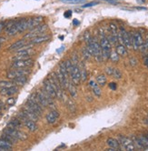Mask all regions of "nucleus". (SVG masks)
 Masks as SVG:
<instances>
[{"mask_svg":"<svg viewBox=\"0 0 148 151\" xmlns=\"http://www.w3.org/2000/svg\"><path fill=\"white\" fill-rule=\"evenodd\" d=\"M50 39V37L49 36H45V35H42V36H39V37H34L32 39H30V44L32 45H38V44H41V43H44V42H46Z\"/></svg>","mask_w":148,"mask_h":151,"instance_id":"nucleus-18","label":"nucleus"},{"mask_svg":"<svg viewBox=\"0 0 148 151\" xmlns=\"http://www.w3.org/2000/svg\"><path fill=\"white\" fill-rule=\"evenodd\" d=\"M12 148V143H10L5 138L0 139V151H7Z\"/></svg>","mask_w":148,"mask_h":151,"instance_id":"nucleus-22","label":"nucleus"},{"mask_svg":"<svg viewBox=\"0 0 148 151\" xmlns=\"http://www.w3.org/2000/svg\"><path fill=\"white\" fill-rule=\"evenodd\" d=\"M18 91V88L16 86H12V87L6 88H1L0 90V95L4 96H11L15 95Z\"/></svg>","mask_w":148,"mask_h":151,"instance_id":"nucleus-14","label":"nucleus"},{"mask_svg":"<svg viewBox=\"0 0 148 151\" xmlns=\"http://www.w3.org/2000/svg\"><path fill=\"white\" fill-rule=\"evenodd\" d=\"M21 121L19 118H13V119H11V121L9 122L8 126L9 127H14V128H17L19 127H21Z\"/></svg>","mask_w":148,"mask_h":151,"instance_id":"nucleus-31","label":"nucleus"},{"mask_svg":"<svg viewBox=\"0 0 148 151\" xmlns=\"http://www.w3.org/2000/svg\"><path fill=\"white\" fill-rule=\"evenodd\" d=\"M26 44H27V43H26V41L25 38L20 39V40L15 42L14 44H12L11 46H10V47H8V50H9V51H14V50L17 51V50H19V49L22 48L23 47H25Z\"/></svg>","mask_w":148,"mask_h":151,"instance_id":"nucleus-16","label":"nucleus"},{"mask_svg":"<svg viewBox=\"0 0 148 151\" xmlns=\"http://www.w3.org/2000/svg\"><path fill=\"white\" fill-rule=\"evenodd\" d=\"M60 114L58 111H56V109L54 110H51L46 116V122L48 124H54L57 119H58V117H59Z\"/></svg>","mask_w":148,"mask_h":151,"instance_id":"nucleus-15","label":"nucleus"},{"mask_svg":"<svg viewBox=\"0 0 148 151\" xmlns=\"http://www.w3.org/2000/svg\"><path fill=\"white\" fill-rule=\"evenodd\" d=\"M58 70L63 74V76H64L65 78H68V75H69V73H68V71H67V69H66V67L65 62H61V63L59 64V69H58Z\"/></svg>","mask_w":148,"mask_h":151,"instance_id":"nucleus-29","label":"nucleus"},{"mask_svg":"<svg viewBox=\"0 0 148 151\" xmlns=\"http://www.w3.org/2000/svg\"><path fill=\"white\" fill-rule=\"evenodd\" d=\"M15 86L13 81H7V80H1L0 81V88H6Z\"/></svg>","mask_w":148,"mask_h":151,"instance_id":"nucleus-32","label":"nucleus"},{"mask_svg":"<svg viewBox=\"0 0 148 151\" xmlns=\"http://www.w3.org/2000/svg\"><path fill=\"white\" fill-rule=\"evenodd\" d=\"M87 77V70L84 69V68H83V69L81 70V81H86Z\"/></svg>","mask_w":148,"mask_h":151,"instance_id":"nucleus-41","label":"nucleus"},{"mask_svg":"<svg viewBox=\"0 0 148 151\" xmlns=\"http://www.w3.org/2000/svg\"><path fill=\"white\" fill-rule=\"evenodd\" d=\"M34 60L31 58L21 59V60H14L11 67L13 68H28L31 66H33Z\"/></svg>","mask_w":148,"mask_h":151,"instance_id":"nucleus-7","label":"nucleus"},{"mask_svg":"<svg viewBox=\"0 0 148 151\" xmlns=\"http://www.w3.org/2000/svg\"><path fill=\"white\" fill-rule=\"evenodd\" d=\"M0 116H1V113H0Z\"/></svg>","mask_w":148,"mask_h":151,"instance_id":"nucleus-58","label":"nucleus"},{"mask_svg":"<svg viewBox=\"0 0 148 151\" xmlns=\"http://www.w3.org/2000/svg\"><path fill=\"white\" fill-rule=\"evenodd\" d=\"M27 19L21 18L18 20V33H23L24 31L27 30Z\"/></svg>","mask_w":148,"mask_h":151,"instance_id":"nucleus-23","label":"nucleus"},{"mask_svg":"<svg viewBox=\"0 0 148 151\" xmlns=\"http://www.w3.org/2000/svg\"><path fill=\"white\" fill-rule=\"evenodd\" d=\"M97 83L100 87H104V86L107 84V77H105L104 74L98 75L97 77Z\"/></svg>","mask_w":148,"mask_h":151,"instance_id":"nucleus-30","label":"nucleus"},{"mask_svg":"<svg viewBox=\"0 0 148 151\" xmlns=\"http://www.w3.org/2000/svg\"><path fill=\"white\" fill-rule=\"evenodd\" d=\"M36 99L37 102L42 106V107H47V106H48L47 99L46 98L45 94L43 93V91H42V90L37 91V92L36 93Z\"/></svg>","mask_w":148,"mask_h":151,"instance_id":"nucleus-12","label":"nucleus"},{"mask_svg":"<svg viewBox=\"0 0 148 151\" xmlns=\"http://www.w3.org/2000/svg\"><path fill=\"white\" fill-rule=\"evenodd\" d=\"M4 41H6V38L3 37H0V44H2Z\"/></svg>","mask_w":148,"mask_h":151,"instance_id":"nucleus-52","label":"nucleus"},{"mask_svg":"<svg viewBox=\"0 0 148 151\" xmlns=\"http://www.w3.org/2000/svg\"><path fill=\"white\" fill-rule=\"evenodd\" d=\"M47 79L49 80V82L51 83V85L53 86V88H55L56 93V98L58 99H62L64 98V94H63V90H62V87H61V84L57 78V76L56 73L55 72H52L49 77L47 78Z\"/></svg>","mask_w":148,"mask_h":151,"instance_id":"nucleus-1","label":"nucleus"},{"mask_svg":"<svg viewBox=\"0 0 148 151\" xmlns=\"http://www.w3.org/2000/svg\"><path fill=\"white\" fill-rule=\"evenodd\" d=\"M66 106H67V109L70 113L72 114H75L76 111H77V105L75 103L73 99H67L66 100Z\"/></svg>","mask_w":148,"mask_h":151,"instance_id":"nucleus-25","label":"nucleus"},{"mask_svg":"<svg viewBox=\"0 0 148 151\" xmlns=\"http://www.w3.org/2000/svg\"><path fill=\"white\" fill-rule=\"evenodd\" d=\"M137 138H138V140L140 141V143L142 144V146H143V147L144 149L148 148V139L146 138L145 136H140V137H138Z\"/></svg>","mask_w":148,"mask_h":151,"instance_id":"nucleus-33","label":"nucleus"},{"mask_svg":"<svg viewBox=\"0 0 148 151\" xmlns=\"http://www.w3.org/2000/svg\"><path fill=\"white\" fill-rule=\"evenodd\" d=\"M60 1L67 4H82L86 2V0H60Z\"/></svg>","mask_w":148,"mask_h":151,"instance_id":"nucleus-35","label":"nucleus"},{"mask_svg":"<svg viewBox=\"0 0 148 151\" xmlns=\"http://www.w3.org/2000/svg\"><path fill=\"white\" fill-rule=\"evenodd\" d=\"M35 51L29 47V48H25V49H19L16 51V56H24V57H26V58H30L32 56V54L34 53Z\"/></svg>","mask_w":148,"mask_h":151,"instance_id":"nucleus-21","label":"nucleus"},{"mask_svg":"<svg viewBox=\"0 0 148 151\" xmlns=\"http://www.w3.org/2000/svg\"><path fill=\"white\" fill-rule=\"evenodd\" d=\"M113 71H114V68H112V67H107V68H105V73L109 76L113 75Z\"/></svg>","mask_w":148,"mask_h":151,"instance_id":"nucleus-44","label":"nucleus"},{"mask_svg":"<svg viewBox=\"0 0 148 151\" xmlns=\"http://www.w3.org/2000/svg\"><path fill=\"white\" fill-rule=\"evenodd\" d=\"M145 137H146V138H147V139H148V133H147V134H146V135H145Z\"/></svg>","mask_w":148,"mask_h":151,"instance_id":"nucleus-55","label":"nucleus"},{"mask_svg":"<svg viewBox=\"0 0 148 151\" xmlns=\"http://www.w3.org/2000/svg\"><path fill=\"white\" fill-rule=\"evenodd\" d=\"M3 106H4V103L1 100H0V107H3Z\"/></svg>","mask_w":148,"mask_h":151,"instance_id":"nucleus-53","label":"nucleus"},{"mask_svg":"<svg viewBox=\"0 0 148 151\" xmlns=\"http://www.w3.org/2000/svg\"><path fill=\"white\" fill-rule=\"evenodd\" d=\"M16 20H10V21H8L7 23H6V26H5V30H6V32L12 27V25L16 22Z\"/></svg>","mask_w":148,"mask_h":151,"instance_id":"nucleus-42","label":"nucleus"},{"mask_svg":"<svg viewBox=\"0 0 148 151\" xmlns=\"http://www.w3.org/2000/svg\"><path fill=\"white\" fill-rule=\"evenodd\" d=\"M144 65H145V66H146V67L148 68V56L144 58Z\"/></svg>","mask_w":148,"mask_h":151,"instance_id":"nucleus-49","label":"nucleus"},{"mask_svg":"<svg viewBox=\"0 0 148 151\" xmlns=\"http://www.w3.org/2000/svg\"><path fill=\"white\" fill-rule=\"evenodd\" d=\"M5 26H6V22L1 21V22H0V33L5 29Z\"/></svg>","mask_w":148,"mask_h":151,"instance_id":"nucleus-47","label":"nucleus"},{"mask_svg":"<svg viewBox=\"0 0 148 151\" xmlns=\"http://www.w3.org/2000/svg\"><path fill=\"white\" fill-rule=\"evenodd\" d=\"M66 89L69 91V94L70 96H72L73 98H76L77 95V88L75 87V84L73 82H68V85L66 87Z\"/></svg>","mask_w":148,"mask_h":151,"instance_id":"nucleus-28","label":"nucleus"},{"mask_svg":"<svg viewBox=\"0 0 148 151\" xmlns=\"http://www.w3.org/2000/svg\"><path fill=\"white\" fill-rule=\"evenodd\" d=\"M107 144L109 147H112V148H114L116 150H119L121 146H120V143L117 139L115 138H113V137H109L107 140Z\"/></svg>","mask_w":148,"mask_h":151,"instance_id":"nucleus-20","label":"nucleus"},{"mask_svg":"<svg viewBox=\"0 0 148 151\" xmlns=\"http://www.w3.org/2000/svg\"><path fill=\"white\" fill-rule=\"evenodd\" d=\"M119 55L116 52H111L109 58L113 61V62H118L119 61Z\"/></svg>","mask_w":148,"mask_h":151,"instance_id":"nucleus-36","label":"nucleus"},{"mask_svg":"<svg viewBox=\"0 0 148 151\" xmlns=\"http://www.w3.org/2000/svg\"><path fill=\"white\" fill-rule=\"evenodd\" d=\"M1 109H2V107H0V113H1Z\"/></svg>","mask_w":148,"mask_h":151,"instance_id":"nucleus-56","label":"nucleus"},{"mask_svg":"<svg viewBox=\"0 0 148 151\" xmlns=\"http://www.w3.org/2000/svg\"><path fill=\"white\" fill-rule=\"evenodd\" d=\"M82 53H83V57H84V59H89V58L92 57V56H91V54L89 53V51L87 50V47H84V48L82 49Z\"/></svg>","mask_w":148,"mask_h":151,"instance_id":"nucleus-39","label":"nucleus"},{"mask_svg":"<svg viewBox=\"0 0 148 151\" xmlns=\"http://www.w3.org/2000/svg\"><path fill=\"white\" fill-rule=\"evenodd\" d=\"M120 32H121V36H122L123 45H124L126 48H131L132 47V41H131L130 34L123 27H121Z\"/></svg>","mask_w":148,"mask_h":151,"instance_id":"nucleus-9","label":"nucleus"},{"mask_svg":"<svg viewBox=\"0 0 148 151\" xmlns=\"http://www.w3.org/2000/svg\"><path fill=\"white\" fill-rule=\"evenodd\" d=\"M65 64H66V69H67L68 73H70V71L72 70V68H74V66H75V64L73 63V61H72L71 59L66 60V61L65 62Z\"/></svg>","mask_w":148,"mask_h":151,"instance_id":"nucleus-37","label":"nucleus"},{"mask_svg":"<svg viewBox=\"0 0 148 151\" xmlns=\"http://www.w3.org/2000/svg\"><path fill=\"white\" fill-rule=\"evenodd\" d=\"M130 37L132 41V47L134 50H138L141 48V47L144 45V39L139 32H134L132 35H130Z\"/></svg>","mask_w":148,"mask_h":151,"instance_id":"nucleus-4","label":"nucleus"},{"mask_svg":"<svg viewBox=\"0 0 148 151\" xmlns=\"http://www.w3.org/2000/svg\"><path fill=\"white\" fill-rule=\"evenodd\" d=\"M64 17L66 18H70L72 17V11H71V10H67V11H66L65 14H64Z\"/></svg>","mask_w":148,"mask_h":151,"instance_id":"nucleus-46","label":"nucleus"},{"mask_svg":"<svg viewBox=\"0 0 148 151\" xmlns=\"http://www.w3.org/2000/svg\"><path fill=\"white\" fill-rule=\"evenodd\" d=\"M6 33L10 37L15 36V35H16V33H18V20H16V22L12 25V27L6 31Z\"/></svg>","mask_w":148,"mask_h":151,"instance_id":"nucleus-26","label":"nucleus"},{"mask_svg":"<svg viewBox=\"0 0 148 151\" xmlns=\"http://www.w3.org/2000/svg\"><path fill=\"white\" fill-rule=\"evenodd\" d=\"M109 88H110L112 90H115L117 87H116V84H115V83H113V82H112V83L109 84Z\"/></svg>","mask_w":148,"mask_h":151,"instance_id":"nucleus-48","label":"nucleus"},{"mask_svg":"<svg viewBox=\"0 0 148 151\" xmlns=\"http://www.w3.org/2000/svg\"><path fill=\"white\" fill-rule=\"evenodd\" d=\"M89 86H90V88H92V91H93L94 95L96 96H97V98H100L101 95H102V92H101V89H100V86L94 80L89 81Z\"/></svg>","mask_w":148,"mask_h":151,"instance_id":"nucleus-17","label":"nucleus"},{"mask_svg":"<svg viewBox=\"0 0 148 151\" xmlns=\"http://www.w3.org/2000/svg\"><path fill=\"white\" fill-rule=\"evenodd\" d=\"M30 69L28 68H14L13 70H10L7 73V78L9 79H15L16 78L21 77V76H27L30 74Z\"/></svg>","mask_w":148,"mask_h":151,"instance_id":"nucleus-5","label":"nucleus"},{"mask_svg":"<svg viewBox=\"0 0 148 151\" xmlns=\"http://www.w3.org/2000/svg\"><path fill=\"white\" fill-rule=\"evenodd\" d=\"M113 77L115 78H117V79H120L122 78V73L121 71L118 69V68H114V71H113Z\"/></svg>","mask_w":148,"mask_h":151,"instance_id":"nucleus-38","label":"nucleus"},{"mask_svg":"<svg viewBox=\"0 0 148 151\" xmlns=\"http://www.w3.org/2000/svg\"><path fill=\"white\" fill-rule=\"evenodd\" d=\"M71 75V80L75 85H79L81 82V70L77 65H75L69 73Z\"/></svg>","mask_w":148,"mask_h":151,"instance_id":"nucleus-8","label":"nucleus"},{"mask_svg":"<svg viewBox=\"0 0 148 151\" xmlns=\"http://www.w3.org/2000/svg\"><path fill=\"white\" fill-rule=\"evenodd\" d=\"M144 122H145V123H146V124L148 125V118H146V119L144 120Z\"/></svg>","mask_w":148,"mask_h":151,"instance_id":"nucleus-54","label":"nucleus"},{"mask_svg":"<svg viewBox=\"0 0 148 151\" xmlns=\"http://www.w3.org/2000/svg\"><path fill=\"white\" fill-rule=\"evenodd\" d=\"M118 141L120 143V146L128 151H134L135 149V146L134 143L133 142V140H131L130 138L126 137H123V136H119L118 137Z\"/></svg>","mask_w":148,"mask_h":151,"instance_id":"nucleus-6","label":"nucleus"},{"mask_svg":"<svg viewBox=\"0 0 148 151\" xmlns=\"http://www.w3.org/2000/svg\"><path fill=\"white\" fill-rule=\"evenodd\" d=\"M73 24L75 25V26H77V25H79V21H78V20H77V19H74Z\"/></svg>","mask_w":148,"mask_h":151,"instance_id":"nucleus-50","label":"nucleus"},{"mask_svg":"<svg viewBox=\"0 0 148 151\" xmlns=\"http://www.w3.org/2000/svg\"><path fill=\"white\" fill-rule=\"evenodd\" d=\"M43 86H44V89L52 96L53 99H56V90L55 88H53V86L51 85V83L49 82V80L46 78L44 80L43 82Z\"/></svg>","mask_w":148,"mask_h":151,"instance_id":"nucleus-13","label":"nucleus"},{"mask_svg":"<svg viewBox=\"0 0 148 151\" xmlns=\"http://www.w3.org/2000/svg\"><path fill=\"white\" fill-rule=\"evenodd\" d=\"M98 2H91V3H88V4H86V5H84L83 7L84 8H86V7H90V6H96L97 5Z\"/></svg>","mask_w":148,"mask_h":151,"instance_id":"nucleus-45","label":"nucleus"},{"mask_svg":"<svg viewBox=\"0 0 148 151\" xmlns=\"http://www.w3.org/2000/svg\"><path fill=\"white\" fill-rule=\"evenodd\" d=\"M84 42L87 43L89 42V41H91V39H92V37H91V35H90V33L88 31H87L86 33H84Z\"/></svg>","mask_w":148,"mask_h":151,"instance_id":"nucleus-40","label":"nucleus"},{"mask_svg":"<svg viewBox=\"0 0 148 151\" xmlns=\"http://www.w3.org/2000/svg\"><path fill=\"white\" fill-rule=\"evenodd\" d=\"M23 122H24L25 126L26 127V128H28L31 132H35V131H36L37 129H38V126H37L36 123L35 121H33V120L28 119V118H27V119H26V120L23 121Z\"/></svg>","mask_w":148,"mask_h":151,"instance_id":"nucleus-19","label":"nucleus"},{"mask_svg":"<svg viewBox=\"0 0 148 151\" xmlns=\"http://www.w3.org/2000/svg\"><path fill=\"white\" fill-rule=\"evenodd\" d=\"M6 104L9 106H12L16 104V99L15 98H9L7 100H6Z\"/></svg>","mask_w":148,"mask_h":151,"instance_id":"nucleus-43","label":"nucleus"},{"mask_svg":"<svg viewBox=\"0 0 148 151\" xmlns=\"http://www.w3.org/2000/svg\"><path fill=\"white\" fill-rule=\"evenodd\" d=\"M48 29V27L47 25L44 24V25H39L37 26L36 27L33 28L32 30H31L28 34H26L24 38L26 40V39H32L34 37H39V36H42L44 35V33Z\"/></svg>","mask_w":148,"mask_h":151,"instance_id":"nucleus-2","label":"nucleus"},{"mask_svg":"<svg viewBox=\"0 0 148 151\" xmlns=\"http://www.w3.org/2000/svg\"><path fill=\"white\" fill-rule=\"evenodd\" d=\"M3 138H5L6 140H7V141H9L10 143H16V141H17V139L16 138V137H14L13 136H11V135H8V134H6V133H4L3 134Z\"/></svg>","mask_w":148,"mask_h":151,"instance_id":"nucleus-34","label":"nucleus"},{"mask_svg":"<svg viewBox=\"0 0 148 151\" xmlns=\"http://www.w3.org/2000/svg\"><path fill=\"white\" fill-rule=\"evenodd\" d=\"M12 81L14 82L15 85L22 87V86H24V85L27 82V78H26V76H21V77L16 78L13 79Z\"/></svg>","mask_w":148,"mask_h":151,"instance_id":"nucleus-27","label":"nucleus"},{"mask_svg":"<svg viewBox=\"0 0 148 151\" xmlns=\"http://www.w3.org/2000/svg\"><path fill=\"white\" fill-rule=\"evenodd\" d=\"M22 112L26 115V116L28 118V119H31V120H33L35 122L38 121V119H39V116L34 110L31 109L29 106H27L26 105L23 107Z\"/></svg>","mask_w":148,"mask_h":151,"instance_id":"nucleus-10","label":"nucleus"},{"mask_svg":"<svg viewBox=\"0 0 148 151\" xmlns=\"http://www.w3.org/2000/svg\"><path fill=\"white\" fill-rule=\"evenodd\" d=\"M44 17H31L27 19V29H33L36 27L37 26L41 25V23L43 22Z\"/></svg>","mask_w":148,"mask_h":151,"instance_id":"nucleus-11","label":"nucleus"},{"mask_svg":"<svg viewBox=\"0 0 148 151\" xmlns=\"http://www.w3.org/2000/svg\"><path fill=\"white\" fill-rule=\"evenodd\" d=\"M115 52L117 53L119 56H121V57H125V56H127V54H128L127 48H126L125 46L123 45V44H119V45L116 46Z\"/></svg>","mask_w":148,"mask_h":151,"instance_id":"nucleus-24","label":"nucleus"},{"mask_svg":"<svg viewBox=\"0 0 148 151\" xmlns=\"http://www.w3.org/2000/svg\"><path fill=\"white\" fill-rule=\"evenodd\" d=\"M1 45H2V44H0V47H1Z\"/></svg>","mask_w":148,"mask_h":151,"instance_id":"nucleus-57","label":"nucleus"},{"mask_svg":"<svg viewBox=\"0 0 148 151\" xmlns=\"http://www.w3.org/2000/svg\"><path fill=\"white\" fill-rule=\"evenodd\" d=\"M26 106H29L32 110H34L39 116L42 115V113H43V109H42V106L36 99V94H33V95L30 96V98L26 101Z\"/></svg>","mask_w":148,"mask_h":151,"instance_id":"nucleus-3","label":"nucleus"},{"mask_svg":"<svg viewBox=\"0 0 148 151\" xmlns=\"http://www.w3.org/2000/svg\"><path fill=\"white\" fill-rule=\"evenodd\" d=\"M105 1H107V2H109L111 4H116V3H117V2L115 1V0H105Z\"/></svg>","mask_w":148,"mask_h":151,"instance_id":"nucleus-51","label":"nucleus"}]
</instances>
